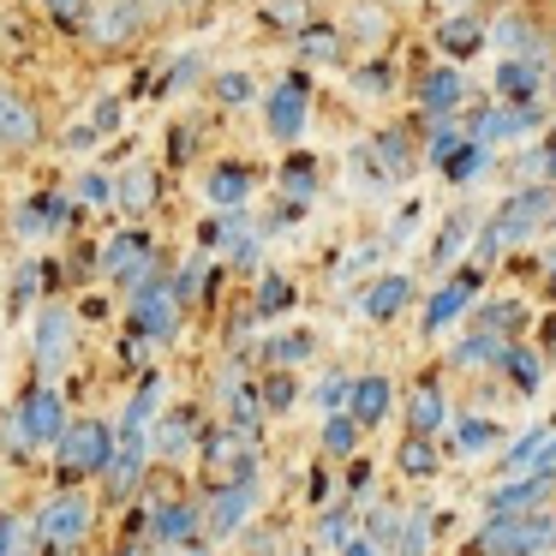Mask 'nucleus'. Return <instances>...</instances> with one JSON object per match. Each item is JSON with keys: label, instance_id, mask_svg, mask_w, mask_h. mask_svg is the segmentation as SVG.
I'll use <instances>...</instances> for the list:
<instances>
[{"label": "nucleus", "instance_id": "obj_1", "mask_svg": "<svg viewBox=\"0 0 556 556\" xmlns=\"http://www.w3.org/2000/svg\"><path fill=\"white\" fill-rule=\"evenodd\" d=\"M544 222H556V186H527V192H515L491 222H484L479 257H496V252H508V245H527Z\"/></svg>", "mask_w": 556, "mask_h": 556}, {"label": "nucleus", "instance_id": "obj_2", "mask_svg": "<svg viewBox=\"0 0 556 556\" xmlns=\"http://www.w3.org/2000/svg\"><path fill=\"white\" fill-rule=\"evenodd\" d=\"M556 544V515H527V508H491L479 532L484 556H539Z\"/></svg>", "mask_w": 556, "mask_h": 556}, {"label": "nucleus", "instance_id": "obj_3", "mask_svg": "<svg viewBox=\"0 0 556 556\" xmlns=\"http://www.w3.org/2000/svg\"><path fill=\"white\" fill-rule=\"evenodd\" d=\"M90 520H97V508H90V496H78V491H61V496H49V503L37 508V539H49L54 551H78V544L90 539Z\"/></svg>", "mask_w": 556, "mask_h": 556}, {"label": "nucleus", "instance_id": "obj_4", "mask_svg": "<svg viewBox=\"0 0 556 556\" xmlns=\"http://www.w3.org/2000/svg\"><path fill=\"white\" fill-rule=\"evenodd\" d=\"M30 150H42V109L0 78V156H30Z\"/></svg>", "mask_w": 556, "mask_h": 556}, {"label": "nucleus", "instance_id": "obj_5", "mask_svg": "<svg viewBox=\"0 0 556 556\" xmlns=\"http://www.w3.org/2000/svg\"><path fill=\"white\" fill-rule=\"evenodd\" d=\"M54 448H61V467L73 472V479H97L114 460V431L97 419H78V425H66V437Z\"/></svg>", "mask_w": 556, "mask_h": 556}, {"label": "nucleus", "instance_id": "obj_6", "mask_svg": "<svg viewBox=\"0 0 556 556\" xmlns=\"http://www.w3.org/2000/svg\"><path fill=\"white\" fill-rule=\"evenodd\" d=\"M66 407H61V395H54V389H25V395H18V437H25L30 448H54L66 437Z\"/></svg>", "mask_w": 556, "mask_h": 556}, {"label": "nucleus", "instance_id": "obj_7", "mask_svg": "<svg viewBox=\"0 0 556 556\" xmlns=\"http://www.w3.org/2000/svg\"><path fill=\"white\" fill-rule=\"evenodd\" d=\"M73 329H78L73 305H42L37 336H30V353H37V371H42V377L66 371V359H73V341H78Z\"/></svg>", "mask_w": 556, "mask_h": 556}, {"label": "nucleus", "instance_id": "obj_8", "mask_svg": "<svg viewBox=\"0 0 556 556\" xmlns=\"http://www.w3.org/2000/svg\"><path fill=\"white\" fill-rule=\"evenodd\" d=\"M305 114H312V102H305V85H300V78H288V85L269 90L264 126H269V138H276V144H293V138L305 132Z\"/></svg>", "mask_w": 556, "mask_h": 556}, {"label": "nucleus", "instance_id": "obj_9", "mask_svg": "<svg viewBox=\"0 0 556 556\" xmlns=\"http://www.w3.org/2000/svg\"><path fill=\"white\" fill-rule=\"evenodd\" d=\"M413 102H419V114H431V121L460 114V102H467V78H460V66H431V73L413 85Z\"/></svg>", "mask_w": 556, "mask_h": 556}, {"label": "nucleus", "instance_id": "obj_10", "mask_svg": "<svg viewBox=\"0 0 556 556\" xmlns=\"http://www.w3.org/2000/svg\"><path fill=\"white\" fill-rule=\"evenodd\" d=\"M252 508H257V484L252 479H233V484H222V491L210 496L204 527L216 532V539H228V532H240L245 520H252Z\"/></svg>", "mask_w": 556, "mask_h": 556}, {"label": "nucleus", "instance_id": "obj_11", "mask_svg": "<svg viewBox=\"0 0 556 556\" xmlns=\"http://www.w3.org/2000/svg\"><path fill=\"white\" fill-rule=\"evenodd\" d=\"M532 126H539V109H532V102H527V109H520V102H503V109H491V114L472 121V144L491 150V144H503V138L515 144V138H527Z\"/></svg>", "mask_w": 556, "mask_h": 556}, {"label": "nucleus", "instance_id": "obj_12", "mask_svg": "<svg viewBox=\"0 0 556 556\" xmlns=\"http://www.w3.org/2000/svg\"><path fill=\"white\" fill-rule=\"evenodd\" d=\"M138 25H144L138 0H102V7H90V18H85L90 42H102V49H114L121 37H132Z\"/></svg>", "mask_w": 556, "mask_h": 556}, {"label": "nucleus", "instance_id": "obj_13", "mask_svg": "<svg viewBox=\"0 0 556 556\" xmlns=\"http://www.w3.org/2000/svg\"><path fill=\"white\" fill-rule=\"evenodd\" d=\"M389 401H395V389H389V377H353V395H348V413L359 419V431H371V425L389 419Z\"/></svg>", "mask_w": 556, "mask_h": 556}, {"label": "nucleus", "instance_id": "obj_14", "mask_svg": "<svg viewBox=\"0 0 556 556\" xmlns=\"http://www.w3.org/2000/svg\"><path fill=\"white\" fill-rule=\"evenodd\" d=\"M144 455H150V431L126 437L121 455L109 460V496H132L138 484H144Z\"/></svg>", "mask_w": 556, "mask_h": 556}, {"label": "nucleus", "instance_id": "obj_15", "mask_svg": "<svg viewBox=\"0 0 556 556\" xmlns=\"http://www.w3.org/2000/svg\"><path fill=\"white\" fill-rule=\"evenodd\" d=\"M407 300H413V281L407 276H377L371 288L359 293V312L371 317V324H389V317H395Z\"/></svg>", "mask_w": 556, "mask_h": 556}, {"label": "nucleus", "instance_id": "obj_16", "mask_svg": "<svg viewBox=\"0 0 556 556\" xmlns=\"http://www.w3.org/2000/svg\"><path fill=\"white\" fill-rule=\"evenodd\" d=\"M443 425H448L443 389H437V383H419V389H413V401H407V431H413V437H437Z\"/></svg>", "mask_w": 556, "mask_h": 556}, {"label": "nucleus", "instance_id": "obj_17", "mask_svg": "<svg viewBox=\"0 0 556 556\" xmlns=\"http://www.w3.org/2000/svg\"><path fill=\"white\" fill-rule=\"evenodd\" d=\"M551 484H556V472H551V467H532L527 479L496 484V491H491V508H532L539 496H551Z\"/></svg>", "mask_w": 556, "mask_h": 556}, {"label": "nucleus", "instance_id": "obj_18", "mask_svg": "<svg viewBox=\"0 0 556 556\" xmlns=\"http://www.w3.org/2000/svg\"><path fill=\"white\" fill-rule=\"evenodd\" d=\"M245 192H252V174H245V168H233V162H228V168H210L204 198H210L216 210H240Z\"/></svg>", "mask_w": 556, "mask_h": 556}, {"label": "nucleus", "instance_id": "obj_19", "mask_svg": "<svg viewBox=\"0 0 556 556\" xmlns=\"http://www.w3.org/2000/svg\"><path fill=\"white\" fill-rule=\"evenodd\" d=\"M496 90H503V102H520V109H527V102L539 97V61H503Z\"/></svg>", "mask_w": 556, "mask_h": 556}, {"label": "nucleus", "instance_id": "obj_20", "mask_svg": "<svg viewBox=\"0 0 556 556\" xmlns=\"http://www.w3.org/2000/svg\"><path fill=\"white\" fill-rule=\"evenodd\" d=\"M496 42L508 49V61H539L544 54V37H539V25H527V18H503V30H496Z\"/></svg>", "mask_w": 556, "mask_h": 556}, {"label": "nucleus", "instance_id": "obj_21", "mask_svg": "<svg viewBox=\"0 0 556 556\" xmlns=\"http://www.w3.org/2000/svg\"><path fill=\"white\" fill-rule=\"evenodd\" d=\"M150 448H156V455H186V448H192V413H162V425L156 431H150Z\"/></svg>", "mask_w": 556, "mask_h": 556}, {"label": "nucleus", "instance_id": "obj_22", "mask_svg": "<svg viewBox=\"0 0 556 556\" xmlns=\"http://www.w3.org/2000/svg\"><path fill=\"white\" fill-rule=\"evenodd\" d=\"M437 49H443L448 61H467V54L484 49V30L472 25V18H448V25L437 30Z\"/></svg>", "mask_w": 556, "mask_h": 556}, {"label": "nucleus", "instance_id": "obj_23", "mask_svg": "<svg viewBox=\"0 0 556 556\" xmlns=\"http://www.w3.org/2000/svg\"><path fill=\"white\" fill-rule=\"evenodd\" d=\"M264 25L288 30V37H305L312 30V0H264Z\"/></svg>", "mask_w": 556, "mask_h": 556}, {"label": "nucleus", "instance_id": "obj_24", "mask_svg": "<svg viewBox=\"0 0 556 556\" xmlns=\"http://www.w3.org/2000/svg\"><path fill=\"white\" fill-rule=\"evenodd\" d=\"M365 150H371V162H377V168H383V174H407V168H413L407 132H395V126H389V132H377V138H371V144H365Z\"/></svg>", "mask_w": 556, "mask_h": 556}, {"label": "nucleus", "instance_id": "obj_25", "mask_svg": "<svg viewBox=\"0 0 556 556\" xmlns=\"http://www.w3.org/2000/svg\"><path fill=\"white\" fill-rule=\"evenodd\" d=\"M508 341L491 336V329H472L467 341H455V365H503Z\"/></svg>", "mask_w": 556, "mask_h": 556}, {"label": "nucleus", "instance_id": "obj_26", "mask_svg": "<svg viewBox=\"0 0 556 556\" xmlns=\"http://www.w3.org/2000/svg\"><path fill=\"white\" fill-rule=\"evenodd\" d=\"M467 300H472V276L448 281V288H443V293H437V300H431V312H425V329H431V336H437V329H443V324H448V317H455V312H460V305H467Z\"/></svg>", "mask_w": 556, "mask_h": 556}, {"label": "nucleus", "instance_id": "obj_27", "mask_svg": "<svg viewBox=\"0 0 556 556\" xmlns=\"http://www.w3.org/2000/svg\"><path fill=\"white\" fill-rule=\"evenodd\" d=\"M353 448H359V419H353V413H329L324 419V455H353Z\"/></svg>", "mask_w": 556, "mask_h": 556}, {"label": "nucleus", "instance_id": "obj_28", "mask_svg": "<svg viewBox=\"0 0 556 556\" xmlns=\"http://www.w3.org/2000/svg\"><path fill=\"white\" fill-rule=\"evenodd\" d=\"M425 551H431V515H425V508H413V515H401L395 556H425Z\"/></svg>", "mask_w": 556, "mask_h": 556}, {"label": "nucleus", "instance_id": "obj_29", "mask_svg": "<svg viewBox=\"0 0 556 556\" xmlns=\"http://www.w3.org/2000/svg\"><path fill=\"white\" fill-rule=\"evenodd\" d=\"M192 527H198V508H186V503H162L156 508V539L162 544H174V539H192Z\"/></svg>", "mask_w": 556, "mask_h": 556}, {"label": "nucleus", "instance_id": "obj_30", "mask_svg": "<svg viewBox=\"0 0 556 556\" xmlns=\"http://www.w3.org/2000/svg\"><path fill=\"white\" fill-rule=\"evenodd\" d=\"M503 371L515 377V389H520V395H539L544 371H539V359H532L527 348H515V341H508V353H503Z\"/></svg>", "mask_w": 556, "mask_h": 556}, {"label": "nucleus", "instance_id": "obj_31", "mask_svg": "<svg viewBox=\"0 0 556 556\" xmlns=\"http://www.w3.org/2000/svg\"><path fill=\"white\" fill-rule=\"evenodd\" d=\"M401 472H407V479H431L437 472V437H407V443H401Z\"/></svg>", "mask_w": 556, "mask_h": 556}, {"label": "nucleus", "instance_id": "obj_32", "mask_svg": "<svg viewBox=\"0 0 556 556\" xmlns=\"http://www.w3.org/2000/svg\"><path fill=\"white\" fill-rule=\"evenodd\" d=\"M162 407V383H144L132 401H126V419H121V431L126 437H138V431H150V413Z\"/></svg>", "mask_w": 556, "mask_h": 556}, {"label": "nucleus", "instance_id": "obj_33", "mask_svg": "<svg viewBox=\"0 0 556 556\" xmlns=\"http://www.w3.org/2000/svg\"><path fill=\"white\" fill-rule=\"evenodd\" d=\"M312 348H317V341L305 336V329H288V336H276V341L264 348V359H269V365H300Z\"/></svg>", "mask_w": 556, "mask_h": 556}, {"label": "nucleus", "instance_id": "obj_34", "mask_svg": "<svg viewBox=\"0 0 556 556\" xmlns=\"http://www.w3.org/2000/svg\"><path fill=\"white\" fill-rule=\"evenodd\" d=\"M300 42H305V61H317V66H341V49H348V42H341L336 30H317V25L305 30Z\"/></svg>", "mask_w": 556, "mask_h": 556}, {"label": "nucleus", "instance_id": "obj_35", "mask_svg": "<svg viewBox=\"0 0 556 556\" xmlns=\"http://www.w3.org/2000/svg\"><path fill=\"white\" fill-rule=\"evenodd\" d=\"M73 192H78V204H90V210H102V204H114V198H121V192H114V180H109V174H97V168L78 174Z\"/></svg>", "mask_w": 556, "mask_h": 556}, {"label": "nucleus", "instance_id": "obj_36", "mask_svg": "<svg viewBox=\"0 0 556 556\" xmlns=\"http://www.w3.org/2000/svg\"><path fill=\"white\" fill-rule=\"evenodd\" d=\"M496 425L491 419H460V431H455V443H460V455H484V448H496Z\"/></svg>", "mask_w": 556, "mask_h": 556}, {"label": "nucleus", "instance_id": "obj_37", "mask_svg": "<svg viewBox=\"0 0 556 556\" xmlns=\"http://www.w3.org/2000/svg\"><path fill=\"white\" fill-rule=\"evenodd\" d=\"M150 186H156V180H150V168H132V174H121V180H114V192H121L126 210H144L150 198H156Z\"/></svg>", "mask_w": 556, "mask_h": 556}, {"label": "nucleus", "instance_id": "obj_38", "mask_svg": "<svg viewBox=\"0 0 556 556\" xmlns=\"http://www.w3.org/2000/svg\"><path fill=\"white\" fill-rule=\"evenodd\" d=\"M42 13H49L61 30H85V18H90V0H42Z\"/></svg>", "mask_w": 556, "mask_h": 556}, {"label": "nucleus", "instance_id": "obj_39", "mask_svg": "<svg viewBox=\"0 0 556 556\" xmlns=\"http://www.w3.org/2000/svg\"><path fill=\"white\" fill-rule=\"evenodd\" d=\"M377 7H383V0H377ZM377 7H353L348 30H353L359 42H383V13H377Z\"/></svg>", "mask_w": 556, "mask_h": 556}, {"label": "nucleus", "instance_id": "obj_40", "mask_svg": "<svg viewBox=\"0 0 556 556\" xmlns=\"http://www.w3.org/2000/svg\"><path fill=\"white\" fill-rule=\"evenodd\" d=\"M216 97L228 102V109H245V102H252V78H245V73H222L216 78Z\"/></svg>", "mask_w": 556, "mask_h": 556}, {"label": "nucleus", "instance_id": "obj_41", "mask_svg": "<svg viewBox=\"0 0 556 556\" xmlns=\"http://www.w3.org/2000/svg\"><path fill=\"white\" fill-rule=\"evenodd\" d=\"M479 162H484V144H460V156H448L443 168H448V180H472V174H479Z\"/></svg>", "mask_w": 556, "mask_h": 556}, {"label": "nucleus", "instance_id": "obj_42", "mask_svg": "<svg viewBox=\"0 0 556 556\" xmlns=\"http://www.w3.org/2000/svg\"><path fill=\"white\" fill-rule=\"evenodd\" d=\"M467 233H472V222H467V216H455V222H448L443 245H437V264H455V252H467Z\"/></svg>", "mask_w": 556, "mask_h": 556}, {"label": "nucleus", "instance_id": "obj_43", "mask_svg": "<svg viewBox=\"0 0 556 556\" xmlns=\"http://www.w3.org/2000/svg\"><path fill=\"white\" fill-rule=\"evenodd\" d=\"M348 395H353V377H341V371H329L324 383H317V401H324V407H348Z\"/></svg>", "mask_w": 556, "mask_h": 556}, {"label": "nucleus", "instance_id": "obj_44", "mask_svg": "<svg viewBox=\"0 0 556 556\" xmlns=\"http://www.w3.org/2000/svg\"><path fill=\"white\" fill-rule=\"evenodd\" d=\"M544 443H551V431H544V425H539V431H527V437H520V443L515 448H508V467H527V460L532 455H539V448Z\"/></svg>", "mask_w": 556, "mask_h": 556}, {"label": "nucleus", "instance_id": "obj_45", "mask_svg": "<svg viewBox=\"0 0 556 556\" xmlns=\"http://www.w3.org/2000/svg\"><path fill=\"white\" fill-rule=\"evenodd\" d=\"M312 186H317V168L312 162H293L288 168V198H312Z\"/></svg>", "mask_w": 556, "mask_h": 556}, {"label": "nucleus", "instance_id": "obj_46", "mask_svg": "<svg viewBox=\"0 0 556 556\" xmlns=\"http://www.w3.org/2000/svg\"><path fill=\"white\" fill-rule=\"evenodd\" d=\"M288 401H293V377H281V371H276V377L264 383V407H269V413H281Z\"/></svg>", "mask_w": 556, "mask_h": 556}, {"label": "nucleus", "instance_id": "obj_47", "mask_svg": "<svg viewBox=\"0 0 556 556\" xmlns=\"http://www.w3.org/2000/svg\"><path fill=\"white\" fill-rule=\"evenodd\" d=\"M353 90H359V97H365V90H371V97H383L389 73H383V66H359V73H353Z\"/></svg>", "mask_w": 556, "mask_h": 556}, {"label": "nucleus", "instance_id": "obj_48", "mask_svg": "<svg viewBox=\"0 0 556 556\" xmlns=\"http://www.w3.org/2000/svg\"><path fill=\"white\" fill-rule=\"evenodd\" d=\"M288 300H293V288H288L281 276H269V281H264V293H257V305H264V312H281Z\"/></svg>", "mask_w": 556, "mask_h": 556}, {"label": "nucleus", "instance_id": "obj_49", "mask_svg": "<svg viewBox=\"0 0 556 556\" xmlns=\"http://www.w3.org/2000/svg\"><path fill=\"white\" fill-rule=\"evenodd\" d=\"M348 532H353V515H348V508L324 515V539H329V544H348Z\"/></svg>", "mask_w": 556, "mask_h": 556}, {"label": "nucleus", "instance_id": "obj_50", "mask_svg": "<svg viewBox=\"0 0 556 556\" xmlns=\"http://www.w3.org/2000/svg\"><path fill=\"white\" fill-rule=\"evenodd\" d=\"M527 168H532V174H544V186H556V144L532 150V156H527Z\"/></svg>", "mask_w": 556, "mask_h": 556}, {"label": "nucleus", "instance_id": "obj_51", "mask_svg": "<svg viewBox=\"0 0 556 556\" xmlns=\"http://www.w3.org/2000/svg\"><path fill=\"white\" fill-rule=\"evenodd\" d=\"M348 556H383V544L377 539H348Z\"/></svg>", "mask_w": 556, "mask_h": 556}, {"label": "nucleus", "instance_id": "obj_52", "mask_svg": "<svg viewBox=\"0 0 556 556\" xmlns=\"http://www.w3.org/2000/svg\"><path fill=\"white\" fill-rule=\"evenodd\" d=\"M544 90H551V102H556V73H551V78H544Z\"/></svg>", "mask_w": 556, "mask_h": 556}, {"label": "nucleus", "instance_id": "obj_53", "mask_svg": "<svg viewBox=\"0 0 556 556\" xmlns=\"http://www.w3.org/2000/svg\"><path fill=\"white\" fill-rule=\"evenodd\" d=\"M7 532H13V527H0V556H7Z\"/></svg>", "mask_w": 556, "mask_h": 556}, {"label": "nucleus", "instance_id": "obj_54", "mask_svg": "<svg viewBox=\"0 0 556 556\" xmlns=\"http://www.w3.org/2000/svg\"><path fill=\"white\" fill-rule=\"evenodd\" d=\"M551 281H556V252H551Z\"/></svg>", "mask_w": 556, "mask_h": 556}, {"label": "nucleus", "instance_id": "obj_55", "mask_svg": "<svg viewBox=\"0 0 556 556\" xmlns=\"http://www.w3.org/2000/svg\"><path fill=\"white\" fill-rule=\"evenodd\" d=\"M168 7H192V0H168Z\"/></svg>", "mask_w": 556, "mask_h": 556}, {"label": "nucleus", "instance_id": "obj_56", "mask_svg": "<svg viewBox=\"0 0 556 556\" xmlns=\"http://www.w3.org/2000/svg\"><path fill=\"white\" fill-rule=\"evenodd\" d=\"M455 7H472V0H455Z\"/></svg>", "mask_w": 556, "mask_h": 556}, {"label": "nucleus", "instance_id": "obj_57", "mask_svg": "<svg viewBox=\"0 0 556 556\" xmlns=\"http://www.w3.org/2000/svg\"><path fill=\"white\" fill-rule=\"evenodd\" d=\"M383 7H389V0H383Z\"/></svg>", "mask_w": 556, "mask_h": 556}]
</instances>
